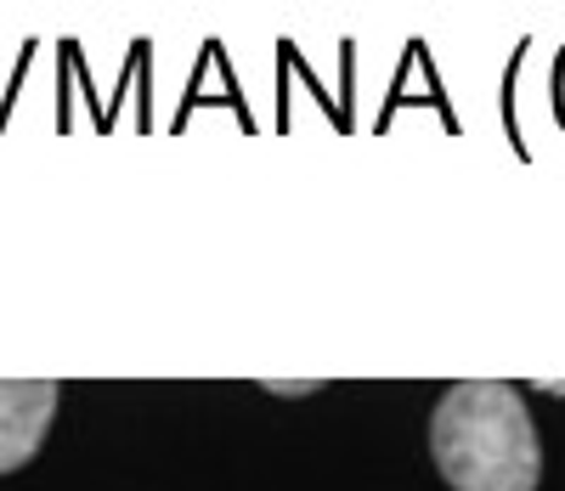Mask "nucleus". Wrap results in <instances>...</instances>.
Here are the masks:
<instances>
[{"instance_id":"nucleus-1","label":"nucleus","mask_w":565,"mask_h":491,"mask_svg":"<svg viewBox=\"0 0 565 491\" xmlns=\"http://www.w3.org/2000/svg\"><path fill=\"white\" fill-rule=\"evenodd\" d=\"M430 458L452 491H537L543 447L509 384H452L430 413Z\"/></svg>"},{"instance_id":"nucleus-2","label":"nucleus","mask_w":565,"mask_h":491,"mask_svg":"<svg viewBox=\"0 0 565 491\" xmlns=\"http://www.w3.org/2000/svg\"><path fill=\"white\" fill-rule=\"evenodd\" d=\"M57 418V384H0V474L23 469Z\"/></svg>"}]
</instances>
